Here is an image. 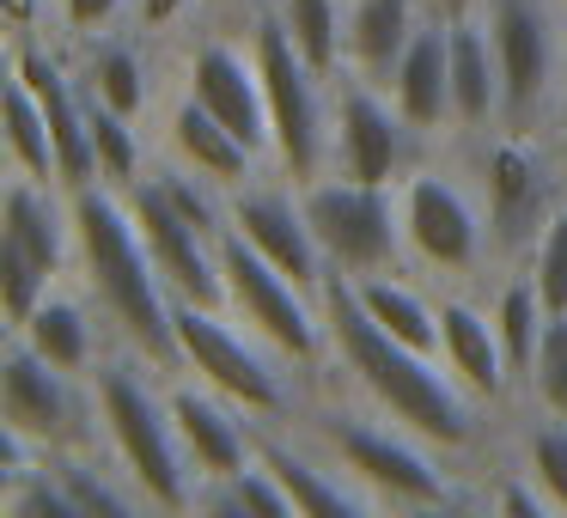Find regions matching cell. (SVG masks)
Instances as JSON below:
<instances>
[{"label":"cell","instance_id":"6da1fadb","mask_svg":"<svg viewBox=\"0 0 567 518\" xmlns=\"http://www.w3.org/2000/svg\"><path fill=\"white\" fill-rule=\"evenodd\" d=\"M323 318H330V348H336V372L330 384H342L348 396H360L367 408H379L384 421L409 427L415 439H427L433 452H445L452 464L488 452V408L445 372L440 354L384 335L379 323L360 311L348 274L330 269L323 281ZM476 476V469H470Z\"/></svg>","mask_w":567,"mask_h":518},{"label":"cell","instance_id":"7a4b0ae2","mask_svg":"<svg viewBox=\"0 0 567 518\" xmlns=\"http://www.w3.org/2000/svg\"><path fill=\"white\" fill-rule=\"evenodd\" d=\"M299 439H311L336 469L360 481L379 500V512H440V506H476V476L415 439L409 427L384 421L342 384H318L306 403L287 415Z\"/></svg>","mask_w":567,"mask_h":518},{"label":"cell","instance_id":"3957f363","mask_svg":"<svg viewBox=\"0 0 567 518\" xmlns=\"http://www.w3.org/2000/svg\"><path fill=\"white\" fill-rule=\"evenodd\" d=\"M74 226H80V262L74 274L99 299L104 323L123 348L153 360L159 372H184L177 354V323H172V287L141 238L128 196L111 184H80L74 189Z\"/></svg>","mask_w":567,"mask_h":518},{"label":"cell","instance_id":"277c9868","mask_svg":"<svg viewBox=\"0 0 567 518\" xmlns=\"http://www.w3.org/2000/svg\"><path fill=\"white\" fill-rule=\"evenodd\" d=\"M92 396H99V445L92 452L111 457L128 481L141 488V500L159 512H196V464L184 452V433L172 415V372H159L153 360H141L135 348L111 342L92 360Z\"/></svg>","mask_w":567,"mask_h":518},{"label":"cell","instance_id":"5b68a950","mask_svg":"<svg viewBox=\"0 0 567 518\" xmlns=\"http://www.w3.org/2000/svg\"><path fill=\"white\" fill-rule=\"evenodd\" d=\"M396 214H403L409 269L427 287H476L494 281V226L476 177L452 147H433L415 172L396 177Z\"/></svg>","mask_w":567,"mask_h":518},{"label":"cell","instance_id":"8992f818","mask_svg":"<svg viewBox=\"0 0 567 518\" xmlns=\"http://www.w3.org/2000/svg\"><path fill=\"white\" fill-rule=\"evenodd\" d=\"M445 147L464 159V172L476 177L482 201H488L501 269L525 262L537 250V238L549 232V220L567 208V172H561V153H555V128L494 123V128L452 135Z\"/></svg>","mask_w":567,"mask_h":518},{"label":"cell","instance_id":"52a82bcc","mask_svg":"<svg viewBox=\"0 0 567 518\" xmlns=\"http://www.w3.org/2000/svg\"><path fill=\"white\" fill-rule=\"evenodd\" d=\"M245 31L257 50V74L269 92V123H275V172L311 184L330 172V128H336V92L330 74L311 68V55L293 43L287 19L275 0H245Z\"/></svg>","mask_w":567,"mask_h":518},{"label":"cell","instance_id":"ba28073f","mask_svg":"<svg viewBox=\"0 0 567 518\" xmlns=\"http://www.w3.org/2000/svg\"><path fill=\"white\" fill-rule=\"evenodd\" d=\"M172 323H177L184 372L202 379L208 391H220L226 403H238L250 421H287L311 391H318V384L299 366H287L269 342H257L233 311H214V305H196V299L172 293Z\"/></svg>","mask_w":567,"mask_h":518},{"label":"cell","instance_id":"9c48e42d","mask_svg":"<svg viewBox=\"0 0 567 518\" xmlns=\"http://www.w3.org/2000/svg\"><path fill=\"white\" fill-rule=\"evenodd\" d=\"M220 274H226V311H233L257 342H269L287 366L306 372L311 384H330L336 348H330L323 293H311L293 274H281L257 245H245L233 226L220 232Z\"/></svg>","mask_w":567,"mask_h":518},{"label":"cell","instance_id":"30bf717a","mask_svg":"<svg viewBox=\"0 0 567 518\" xmlns=\"http://www.w3.org/2000/svg\"><path fill=\"white\" fill-rule=\"evenodd\" d=\"M513 128H549L567 99V7L561 0H482Z\"/></svg>","mask_w":567,"mask_h":518},{"label":"cell","instance_id":"8fae6325","mask_svg":"<svg viewBox=\"0 0 567 518\" xmlns=\"http://www.w3.org/2000/svg\"><path fill=\"white\" fill-rule=\"evenodd\" d=\"M0 427L25 433L43 452H92L99 445L92 379L43 360L25 335L7 330V348H0Z\"/></svg>","mask_w":567,"mask_h":518},{"label":"cell","instance_id":"7c38bea8","mask_svg":"<svg viewBox=\"0 0 567 518\" xmlns=\"http://www.w3.org/2000/svg\"><path fill=\"white\" fill-rule=\"evenodd\" d=\"M299 201H306V220H311V232H318V245H323V262H330L336 274L409 269L396 184H360V177L323 172V177H311V184H299Z\"/></svg>","mask_w":567,"mask_h":518},{"label":"cell","instance_id":"4fadbf2b","mask_svg":"<svg viewBox=\"0 0 567 518\" xmlns=\"http://www.w3.org/2000/svg\"><path fill=\"white\" fill-rule=\"evenodd\" d=\"M177 86L214 111L238 141H245L257 159L275 165V123H269V92H262L257 74V50H250V31H245V7H238V31L220 25H189L184 43H177Z\"/></svg>","mask_w":567,"mask_h":518},{"label":"cell","instance_id":"5bb4252c","mask_svg":"<svg viewBox=\"0 0 567 518\" xmlns=\"http://www.w3.org/2000/svg\"><path fill=\"white\" fill-rule=\"evenodd\" d=\"M330 92H336L330 172L360 177V184H396V177L415 172L433 147H445V141L421 135V128L391 104V92H384L379 80L354 74V68H342V74L330 80Z\"/></svg>","mask_w":567,"mask_h":518},{"label":"cell","instance_id":"9a60e30c","mask_svg":"<svg viewBox=\"0 0 567 518\" xmlns=\"http://www.w3.org/2000/svg\"><path fill=\"white\" fill-rule=\"evenodd\" d=\"M226 226H233L245 245H257L281 274H293L299 287L323 293L330 262H323V245H318V232H311V220H306V201H299L293 177H281L269 165V172H257L250 184L226 189Z\"/></svg>","mask_w":567,"mask_h":518},{"label":"cell","instance_id":"2e32d148","mask_svg":"<svg viewBox=\"0 0 567 518\" xmlns=\"http://www.w3.org/2000/svg\"><path fill=\"white\" fill-rule=\"evenodd\" d=\"M128 196V214H135L141 238H147L153 262H159L165 287H172L177 299H196V305H214L226 311V274H220V238L202 232L196 220H184V214L165 201V189L153 184V172H141L135 184L123 189Z\"/></svg>","mask_w":567,"mask_h":518},{"label":"cell","instance_id":"e0dca14e","mask_svg":"<svg viewBox=\"0 0 567 518\" xmlns=\"http://www.w3.org/2000/svg\"><path fill=\"white\" fill-rule=\"evenodd\" d=\"M440 293V360L482 408H506L518 396L513 366H506L494 311L476 287H433Z\"/></svg>","mask_w":567,"mask_h":518},{"label":"cell","instance_id":"ac0fdd59","mask_svg":"<svg viewBox=\"0 0 567 518\" xmlns=\"http://www.w3.org/2000/svg\"><path fill=\"white\" fill-rule=\"evenodd\" d=\"M257 457L287 488L293 518H367V512H379V500L348 469H336L311 439H299L287 421H257Z\"/></svg>","mask_w":567,"mask_h":518},{"label":"cell","instance_id":"d6986e66","mask_svg":"<svg viewBox=\"0 0 567 518\" xmlns=\"http://www.w3.org/2000/svg\"><path fill=\"white\" fill-rule=\"evenodd\" d=\"M172 415H177V433H184V452L196 464V481H226L257 457V421L245 415L238 403H226L220 391H208L202 379L189 372H172Z\"/></svg>","mask_w":567,"mask_h":518},{"label":"cell","instance_id":"ffe728a7","mask_svg":"<svg viewBox=\"0 0 567 518\" xmlns=\"http://www.w3.org/2000/svg\"><path fill=\"white\" fill-rule=\"evenodd\" d=\"M147 123L159 128V159L184 165V172L208 177V184H220V189H238L257 172H269V159H257V153H250L214 111H202L184 86H177L165 104H153Z\"/></svg>","mask_w":567,"mask_h":518},{"label":"cell","instance_id":"44dd1931","mask_svg":"<svg viewBox=\"0 0 567 518\" xmlns=\"http://www.w3.org/2000/svg\"><path fill=\"white\" fill-rule=\"evenodd\" d=\"M0 238H13L19 250H31L50 274H74V262H80L74 189L43 184V177H25L7 165V184H0Z\"/></svg>","mask_w":567,"mask_h":518},{"label":"cell","instance_id":"7402d4cb","mask_svg":"<svg viewBox=\"0 0 567 518\" xmlns=\"http://www.w3.org/2000/svg\"><path fill=\"white\" fill-rule=\"evenodd\" d=\"M384 92L427 141H452L457 116H452V31H445V19H433V13L421 19L415 43L391 68Z\"/></svg>","mask_w":567,"mask_h":518},{"label":"cell","instance_id":"603a6c76","mask_svg":"<svg viewBox=\"0 0 567 518\" xmlns=\"http://www.w3.org/2000/svg\"><path fill=\"white\" fill-rule=\"evenodd\" d=\"M13 335H25L43 360H55V366H68V372H92V360L116 342L111 323H104V311H99V299L86 293L80 274L55 281L50 293L38 299V311H31Z\"/></svg>","mask_w":567,"mask_h":518},{"label":"cell","instance_id":"cb8c5ba5","mask_svg":"<svg viewBox=\"0 0 567 518\" xmlns=\"http://www.w3.org/2000/svg\"><path fill=\"white\" fill-rule=\"evenodd\" d=\"M141 43H147V38H135L128 25L123 31H104V38L68 43V62H74L80 86H86L99 104L123 111L128 123H147L153 104H159V80H153V62H147Z\"/></svg>","mask_w":567,"mask_h":518},{"label":"cell","instance_id":"d4e9b609","mask_svg":"<svg viewBox=\"0 0 567 518\" xmlns=\"http://www.w3.org/2000/svg\"><path fill=\"white\" fill-rule=\"evenodd\" d=\"M421 19H427L421 0H342V68L384 86L403 50L415 43Z\"/></svg>","mask_w":567,"mask_h":518},{"label":"cell","instance_id":"484cf974","mask_svg":"<svg viewBox=\"0 0 567 518\" xmlns=\"http://www.w3.org/2000/svg\"><path fill=\"white\" fill-rule=\"evenodd\" d=\"M445 31H452V116H457L452 135L494 128L506 111V92H501V62H494L488 25H482V13H470V19H445Z\"/></svg>","mask_w":567,"mask_h":518},{"label":"cell","instance_id":"4316f807","mask_svg":"<svg viewBox=\"0 0 567 518\" xmlns=\"http://www.w3.org/2000/svg\"><path fill=\"white\" fill-rule=\"evenodd\" d=\"M488 311H494V330H501V348H506V366H513V384H518V396H525V379H530V366H537L543 323H549V305H543V293H537V281H530L525 262H513V269H494Z\"/></svg>","mask_w":567,"mask_h":518},{"label":"cell","instance_id":"83f0119b","mask_svg":"<svg viewBox=\"0 0 567 518\" xmlns=\"http://www.w3.org/2000/svg\"><path fill=\"white\" fill-rule=\"evenodd\" d=\"M7 165L25 177H43V184H62V159H55V135L50 116H43L38 92L7 68Z\"/></svg>","mask_w":567,"mask_h":518},{"label":"cell","instance_id":"f1b7e54d","mask_svg":"<svg viewBox=\"0 0 567 518\" xmlns=\"http://www.w3.org/2000/svg\"><path fill=\"white\" fill-rule=\"evenodd\" d=\"M513 457L537 476V488L555 500V512H567V415L525 408V421L513 433Z\"/></svg>","mask_w":567,"mask_h":518},{"label":"cell","instance_id":"f546056e","mask_svg":"<svg viewBox=\"0 0 567 518\" xmlns=\"http://www.w3.org/2000/svg\"><path fill=\"white\" fill-rule=\"evenodd\" d=\"M275 13L287 19L293 43L311 55V68L342 74V0H275Z\"/></svg>","mask_w":567,"mask_h":518},{"label":"cell","instance_id":"4dcf8cb0","mask_svg":"<svg viewBox=\"0 0 567 518\" xmlns=\"http://www.w3.org/2000/svg\"><path fill=\"white\" fill-rule=\"evenodd\" d=\"M525 408H543V415H567V311H549L537 342V366L525 379Z\"/></svg>","mask_w":567,"mask_h":518},{"label":"cell","instance_id":"1f68e13d","mask_svg":"<svg viewBox=\"0 0 567 518\" xmlns=\"http://www.w3.org/2000/svg\"><path fill=\"white\" fill-rule=\"evenodd\" d=\"M55 281H68V274H50L31 250H19L13 238H0V311H7V330H19Z\"/></svg>","mask_w":567,"mask_h":518},{"label":"cell","instance_id":"d6a6232c","mask_svg":"<svg viewBox=\"0 0 567 518\" xmlns=\"http://www.w3.org/2000/svg\"><path fill=\"white\" fill-rule=\"evenodd\" d=\"M525 269H530V281H537L543 305L567 311V208L549 220V232L537 238V250L525 257Z\"/></svg>","mask_w":567,"mask_h":518},{"label":"cell","instance_id":"836d02e7","mask_svg":"<svg viewBox=\"0 0 567 518\" xmlns=\"http://www.w3.org/2000/svg\"><path fill=\"white\" fill-rule=\"evenodd\" d=\"M135 0H55V38L80 43V38H104V31L128 25Z\"/></svg>","mask_w":567,"mask_h":518},{"label":"cell","instance_id":"e575fe53","mask_svg":"<svg viewBox=\"0 0 567 518\" xmlns=\"http://www.w3.org/2000/svg\"><path fill=\"white\" fill-rule=\"evenodd\" d=\"M202 7H214V0H135V7H128V31H135V38H147V43L184 38L189 19H196Z\"/></svg>","mask_w":567,"mask_h":518},{"label":"cell","instance_id":"d590c367","mask_svg":"<svg viewBox=\"0 0 567 518\" xmlns=\"http://www.w3.org/2000/svg\"><path fill=\"white\" fill-rule=\"evenodd\" d=\"M433 19H470V13H482V0H421Z\"/></svg>","mask_w":567,"mask_h":518},{"label":"cell","instance_id":"8d00e7d4","mask_svg":"<svg viewBox=\"0 0 567 518\" xmlns=\"http://www.w3.org/2000/svg\"><path fill=\"white\" fill-rule=\"evenodd\" d=\"M555 153H561V172H567V99H561V111H555Z\"/></svg>","mask_w":567,"mask_h":518},{"label":"cell","instance_id":"74e56055","mask_svg":"<svg viewBox=\"0 0 567 518\" xmlns=\"http://www.w3.org/2000/svg\"><path fill=\"white\" fill-rule=\"evenodd\" d=\"M214 7H245V0H214Z\"/></svg>","mask_w":567,"mask_h":518},{"label":"cell","instance_id":"f35d334b","mask_svg":"<svg viewBox=\"0 0 567 518\" xmlns=\"http://www.w3.org/2000/svg\"><path fill=\"white\" fill-rule=\"evenodd\" d=\"M561 7H567V0H561Z\"/></svg>","mask_w":567,"mask_h":518}]
</instances>
